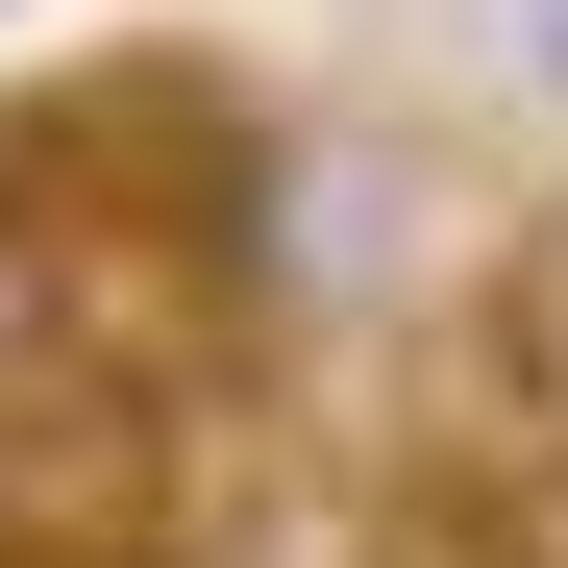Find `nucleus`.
Segmentation results:
<instances>
[{"instance_id": "f03ea898", "label": "nucleus", "mask_w": 568, "mask_h": 568, "mask_svg": "<svg viewBox=\"0 0 568 568\" xmlns=\"http://www.w3.org/2000/svg\"><path fill=\"white\" fill-rule=\"evenodd\" d=\"M50 371H74V247L0 199V396H50Z\"/></svg>"}, {"instance_id": "7ed1b4c3", "label": "nucleus", "mask_w": 568, "mask_h": 568, "mask_svg": "<svg viewBox=\"0 0 568 568\" xmlns=\"http://www.w3.org/2000/svg\"><path fill=\"white\" fill-rule=\"evenodd\" d=\"M544 297H568V223H544Z\"/></svg>"}, {"instance_id": "f257e3e1", "label": "nucleus", "mask_w": 568, "mask_h": 568, "mask_svg": "<svg viewBox=\"0 0 568 568\" xmlns=\"http://www.w3.org/2000/svg\"><path fill=\"white\" fill-rule=\"evenodd\" d=\"M149 519H173V420H149V396H100V371L0 396V544H26V568H100V544H149Z\"/></svg>"}]
</instances>
